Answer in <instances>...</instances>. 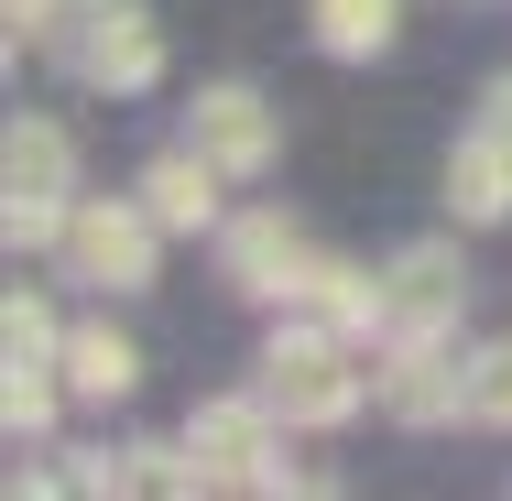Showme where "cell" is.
I'll use <instances>...</instances> for the list:
<instances>
[{
  "label": "cell",
  "mask_w": 512,
  "mask_h": 501,
  "mask_svg": "<svg viewBox=\"0 0 512 501\" xmlns=\"http://www.w3.org/2000/svg\"><path fill=\"white\" fill-rule=\"evenodd\" d=\"M262 393H273V414H284V425L327 436V425H349V414L371 403V360H360V338H338V327L295 316V327L262 349Z\"/></svg>",
  "instance_id": "1"
},
{
  "label": "cell",
  "mask_w": 512,
  "mask_h": 501,
  "mask_svg": "<svg viewBox=\"0 0 512 501\" xmlns=\"http://www.w3.org/2000/svg\"><path fill=\"white\" fill-rule=\"evenodd\" d=\"M66 218H77V142L55 120H11V142H0V229H11V251H55Z\"/></svg>",
  "instance_id": "2"
},
{
  "label": "cell",
  "mask_w": 512,
  "mask_h": 501,
  "mask_svg": "<svg viewBox=\"0 0 512 501\" xmlns=\"http://www.w3.org/2000/svg\"><path fill=\"white\" fill-rule=\"evenodd\" d=\"M44 55H66L88 88L109 99H142L153 77H164V33H153V11L142 0H66V22L44 33Z\"/></svg>",
  "instance_id": "3"
},
{
  "label": "cell",
  "mask_w": 512,
  "mask_h": 501,
  "mask_svg": "<svg viewBox=\"0 0 512 501\" xmlns=\"http://www.w3.org/2000/svg\"><path fill=\"white\" fill-rule=\"evenodd\" d=\"M284 414H273V393H218L186 414V447H197L207 491H306L295 469H284V436H273Z\"/></svg>",
  "instance_id": "4"
},
{
  "label": "cell",
  "mask_w": 512,
  "mask_h": 501,
  "mask_svg": "<svg viewBox=\"0 0 512 501\" xmlns=\"http://www.w3.org/2000/svg\"><path fill=\"white\" fill-rule=\"evenodd\" d=\"M371 403H382L393 425H414V436L469 425V360H458V338H436V327H393L382 360H371Z\"/></svg>",
  "instance_id": "5"
},
{
  "label": "cell",
  "mask_w": 512,
  "mask_h": 501,
  "mask_svg": "<svg viewBox=\"0 0 512 501\" xmlns=\"http://www.w3.org/2000/svg\"><path fill=\"white\" fill-rule=\"evenodd\" d=\"M153 240H164V218H153L142 197H88L77 218H66L55 251H66L77 284H99V295H142V284H153Z\"/></svg>",
  "instance_id": "6"
},
{
  "label": "cell",
  "mask_w": 512,
  "mask_h": 501,
  "mask_svg": "<svg viewBox=\"0 0 512 501\" xmlns=\"http://www.w3.org/2000/svg\"><path fill=\"white\" fill-rule=\"evenodd\" d=\"M186 142H197L218 175H273V164H284V109L262 99V88H240V77H218V88H197V109H186Z\"/></svg>",
  "instance_id": "7"
},
{
  "label": "cell",
  "mask_w": 512,
  "mask_h": 501,
  "mask_svg": "<svg viewBox=\"0 0 512 501\" xmlns=\"http://www.w3.org/2000/svg\"><path fill=\"white\" fill-rule=\"evenodd\" d=\"M316 251H306V229L284 218V207H251V218H218V273L240 284V295H295V273H306Z\"/></svg>",
  "instance_id": "8"
},
{
  "label": "cell",
  "mask_w": 512,
  "mask_h": 501,
  "mask_svg": "<svg viewBox=\"0 0 512 501\" xmlns=\"http://www.w3.org/2000/svg\"><path fill=\"white\" fill-rule=\"evenodd\" d=\"M382 295H393V327H436V338H458V316H469V262H458V240H414L382 262Z\"/></svg>",
  "instance_id": "9"
},
{
  "label": "cell",
  "mask_w": 512,
  "mask_h": 501,
  "mask_svg": "<svg viewBox=\"0 0 512 501\" xmlns=\"http://www.w3.org/2000/svg\"><path fill=\"white\" fill-rule=\"evenodd\" d=\"M284 305H306L316 327H338V338H360V349L393 338V295H382V273H360V262H306Z\"/></svg>",
  "instance_id": "10"
},
{
  "label": "cell",
  "mask_w": 512,
  "mask_h": 501,
  "mask_svg": "<svg viewBox=\"0 0 512 501\" xmlns=\"http://www.w3.org/2000/svg\"><path fill=\"white\" fill-rule=\"evenodd\" d=\"M218 186H229V175H218V164H207L197 142H186V153H153V164H142V186H131V197L153 207V218H164V229H218V218H229V207H218Z\"/></svg>",
  "instance_id": "11"
},
{
  "label": "cell",
  "mask_w": 512,
  "mask_h": 501,
  "mask_svg": "<svg viewBox=\"0 0 512 501\" xmlns=\"http://www.w3.org/2000/svg\"><path fill=\"white\" fill-rule=\"evenodd\" d=\"M55 371H66V393H77V403H131V393H142V349H131L120 327H66Z\"/></svg>",
  "instance_id": "12"
},
{
  "label": "cell",
  "mask_w": 512,
  "mask_h": 501,
  "mask_svg": "<svg viewBox=\"0 0 512 501\" xmlns=\"http://www.w3.org/2000/svg\"><path fill=\"white\" fill-rule=\"evenodd\" d=\"M447 207H458L469 229H502V218H512V142L469 131V142L447 153Z\"/></svg>",
  "instance_id": "13"
},
{
  "label": "cell",
  "mask_w": 512,
  "mask_h": 501,
  "mask_svg": "<svg viewBox=\"0 0 512 501\" xmlns=\"http://www.w3.org/2000/svg\"><path fill=\"white\" fill-rule=\"evenodd\" d=\"M393 22H404V0H316V44H327V55H349V66H360V55H382V44H393Z\"/></svg>",
  "instance_id": "14"
},
{
  "label": "cell",
  "mask_w": 512,
  "mask_h": 501,
  "mask_svg": "<svg viewBox=\"0 0 512 501\" xmlns=\"http://www.w3.org/2000/svg\"><path fill=\"white\" fill-rule=\"evenodd\" d=\"M55 393H66V371H55V360H11V393H0V425H11V447L55 425Z\"/></svg>",
  "instance_id": "15"
},
{
  "label": "cell",
  "mask_w": 512,
  "mask_h": 501,
  "mask_svg": "<svg viewBox=\"0 0 512 501\" xmlns=\"http://www.w3.org/2000/svg\"><path fill=\"white\" fill-rule=\"evenodd\" d=\"M469 425H491V436H512V338H491V349H469Z\"/></svg>",
  "instance_id": "16"
},
{
  "label": "cell",
  "mask_w": 512,
  "mask_h": 501,
  "mask_svg": "<svg viewBox=\"0 0 512 501\" xmlns=\"http://www.w3.org/2000/svg\"><path fill=\"white\" fill-rule=\"evenodd\" d=\"M0 349H11V360H55V349H66V327H55V305L11 284V305H0Z\"/></svg>",
  "instance_id": "17"
},
{
  "label": "cell",
  "mask_w": 512,
  "mask_h": 501,
  "mask_svg": "<svg viewBox=\"0 0 512 501\" xmlns=\"http://www.w3.org/2000/svg\"><path fill=\"white\" fill-rule=\"evenodd\" d=\"M55 22H66V0H0V33H11V55H22V44H44Z\"/></svg>",
  "instance_id": "18"
},
{
  "label": "cell",
  "mask_w": 512,
  "mask_h": 501,
  "mask_svg": "<svg viewBox=\"0 0 512 501\" xmlns=\"http://www.w3.org/2000/svg\"><path fill=\"white\" fill-rule=\"evenodd\" d=\"M480 131H491V142H512V77H491V88H480Z\"/></svg>",
  "instance_id": "19"
}]
</instances>
